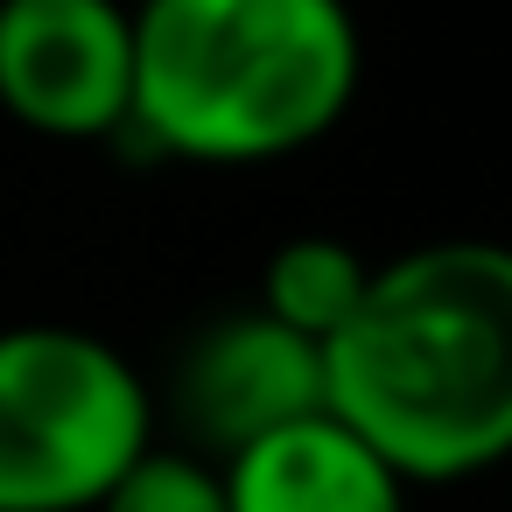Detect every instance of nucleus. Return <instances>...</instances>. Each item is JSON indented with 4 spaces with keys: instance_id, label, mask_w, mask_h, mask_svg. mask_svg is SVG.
I'll use <instances>...</instances> for the list:
<instances>
[{
    "instance_id": "f257e3e1",
    "label": "nucleus",
    "mask_w": 512,
    "mask_h": 512,
    "mask_svg": "<svg viewBox=\"0 0 512 512\" xmlns=\"http://www.w3.org/2000/svg\"><path fill=\"white\" fill-rule=\"evenodd\" d=\"M337 414L400 484H463L512 449V253L435 239L372 267L316 344Z\"/></svg>"
},
{
    "instance_id": "f03ea898",
    "label": "nucleus",
    "mask_w": 512,
    "mask_h": 512,
    "mask_svg": "<svg viewBox=\"0 0 512 512\" xmlns=\"http://www.w3.org/2000/svg\"><path fill=\"white\" fill-rule=\"evenodd\" d=\"M134 113L162 155L274 162L323 141L365 71L351 0H134Z\"/></svg>"
},
{
    "instance_id": "7ed1b4c3",
    "label": "nucleus",
    "mask_w": 512,
    "mask_h": 512,
    "mask_svg": "<svg viewBox=\"0 0 512 512\" xmlns=\"http://www.w3.org/2000/svg\"><path fill=\"white\" fill-rule=\"evenodd\" d=\"M155 442L148 379L92 330H0V512H92Z\"/></svg>"
},
{
    "instance_id": "20e7f679",
    "label": "nucleus",
    "mask_w": 512,
    "mask_h": 512,
    "mask_svg": "<svg viewBox=\"0 0 512 512\" xmlns=\"http://www.w3.org/2000/svg\"><path fill=\"white\" fill-rule=\"evenodd\" d=\"M0 113L50 141L127 134L134 22L120 0H0Z\"/></svg>"
},
{
    "instance_id": "39448f33",
    "label": "nucleus",
    "mask_w": 512,
    "mask_h": 512,
    "mask_svg": "<svg viewBox=\"0 0 512 512\" xmlns=\"http://www.w3.org/2000/svg\"><path fill=\"white\" fill-rule=\"evenodd\" d=\"M316 407H323V351L288 323H274L260 302L197 323L169 365V414L183 442L211 463Z\"/></svg>"
},
{
    "instance_id": "423d86ee",
    "label": "nucleus",
    "mask_w": 512,
    "mask_h": 512,
    "mask_svg": "<svg viewBox=\"0 0 512 512\" xmlns=\"http://www.w3.org/2000/svg\"><path fill=\"white\" fill-rule=\"evenodd\" d=\"M225 477V512H400L407 484L337 421V414H302L218 463Z\"/></svg>"
},
{
    "instance_id": "0eeeda50",
    "label": "nucleus",
    "mask_w": 512,
    "mask_h": 512,
    "mask_svg": "<svg viewBox=\"0 0 512 512\" xmlns=\"http://www.w3.org/2000/svg\"><path fill=\"white\" fill-rule=\"evenodd\" d=\"M365 281H372V267H365L344 239L302 232V239H281V246L267 253V267H260V309H267L274 323H288L295 337L323 344V337L358 309Z\"/></svg>"
},
{
    "instance_id": "6e6552de",
    "label": "nucleus",
    "mask_w": 512,
    "mask_h": 512,
    "mask_svg": "<svg viewBox=\"0 0 512 512\" xmlns=\"http://www.w3.org/2000/svg\"><path fill=\"white\" fill-rule=\"evenodd\" d=\"M92 512H225V477L197 449H141Z\"/></svg>"
}]
</instances>
